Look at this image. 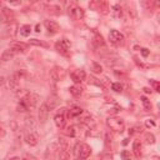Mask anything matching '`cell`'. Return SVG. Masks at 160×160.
Instances as JSON below:
<instances>
[{
	"mask_svg": "<svg viewBox=\"0 0 160 160\" xmlns=\"http://www.w3.org/2000/svg\"><path fill=\"white\" fill-rule=\"evenodd\" d=\"M0 6H2V2H1V1H0Z\"/></svg>",
	"mask_w": 160,
	"mask_h": 160,
	"instance_id": "f35d334b",
	"label": "cell"
},
{
	"mask_svg": "<svg viewBox=\"0 0 160 160\" xmlns=\"http://www.w3.org/2000/svg\"><path fill=\"white\" fill-rule=\"evenodd\" d=\"M24 140H25V142L28 144V145H30V146H35V145H38V135L36 134H34V132H29V134H26L25 135V138H24Z\"/></svg>",
	"mask_w": 160,
	"mask_h": 160,
	"instance_id": "9a60e30c",
	"label": "cell"
},
{
	"mask_svg": "<svg viewBox=\"0 0 160 160\" xmlns=\"http://www.w3.org/2000/svg\"><path fill=\"white\" fill-rule=\"evenodd\" d=\"M59 160H70V152L68 151V149H62V150H60Z\"/></svg>",
	"mask_w": 160,
	"mask_h": 160,
	"instance_id": "484cf974",
	"label": "cell"
},
{
	"mask_svg": "<svg viewBox=\"0 0 160 160\" xmlns=\"http://www.w3.org/2000/svg\"><path fill=\"white\" fill-rule=\"evenodd\" d=\"M91 154V148L86 144H82L80 146V151H79V155H78V159L79 160H86Z\"/></svg>",
	"mask_w": 160,
	"mask_h": 160,
	"instance_id": "30bf717a",
	"label": "cell"
},
{
	"mask_svg": "<svg viewBox=\"0 0 160 160\" xmlns=\"http://www.w3.org/2000/svg\"><path fill=\"white\" fill-rule=\"evenodd\" d=\"M85 78H86V74H85V71L81 70V69H76V70H74V71L71 72V79H72V81H74L75 84L82 82V81L85 80Z\"/></svg>",
	"mask_w": 160,
	"mask_h": 160,
	"instance_id": "52a82bcc",
	"label": "cell"
},
{
	"mask_svg": "<svg viewBox=\"0 0 160 160\" xmlns=\"http://www.w3.org/2000/svg\"><path fill=\"white\" fill-rule=\"evenodd\" d=\"M144 90H145V92H151V90H149V89H148V88H145V89H144Z\"/></svg>",
	"mask_w": 160,
	"mask_h": 160,
	"instance_id": "74e56055",
	"label": "cell"
},
{
	"mask_svg": "<svg viewBox=\"0 0 160 160\" xmlns=\"http://www.w3.org/2000/svg\"><path fill=\"white\" fill-rule=\"evenodd\" d=\"M16 109H18V111H19V112H24V111H28V108H26V105H25V104H24L21 100L19 101V104H18V108H16Z\"/></svg>",
	"mask_w": 160,
	"mask_h": 160,
	"instance_id": "f546056e",
	"label": "cell"
},
{
	"mask_svg": "<svg viewBox=\"0 0 160 160\" xmlns=\"http://www.w3.org/2000/svg\"><path fill=\"white\" fill-rule=\"evenodd\" d=\"M10 48L11 49H14L16 52H25V51H28V44H25V42H20V41H15V42H12L11 45H10Z\"/></svg>",
	"mask_w": 160,
	"mask_h": 160,
	"instance_id": "5bb4252c",
	"label": "cell"
},
{
	"mask_svg": "<svg viewBox=\"0 0 160 160\" xmlns=\"http://www.w3.org/2000/svg\"><path fill=\"white\" fill-rule=\"evenodd\" d=\"M70 46H71L70 41H69L68 39H65V38L61 39V40H59V41L55 44V49H56L60 54H62V55H68V54H69Z\"/></svg>",
	"mask_w": 160,
	"mask_h": 160,
	"instance_id": "277c9868",
	"label": "cell"
},
{
	"mask_svg": "<svg viewBox=\"0 0 160 160\" xmlns=\"http://www.w3.org/2000/svg\"><path fill=\"white\" fill-rule=\"evenodd\" d=\"M65 75H66L65 70H64L62 68H60V66H54V68L50 70V78H51L54 81H60V80H62V79L65 78Z\"/></svg>",
	"mask_w": 160,
	"mask_h": 160,
	"instance_id": "5b68a950",
	"label": "cell"
},
{
	"mask_svg": "<svg viewBox=\"0 0 160 160\" xmlns=\"http://www.w3.org/2000/svg\"><path fill=\"white\" fill-rule=\"evenodd\" d=\"M39 95H36V94H34V92H31V91H28L26 92V95L24 96V98H21L20 100L26 105V108H28V110H30V109H34L35 106H36V104L39 102Z\"/></svg>",
	"mask_w": 160,
	"mask_h": 160,
	"instance_id": "7a4b0ae2",
	"label": "cell"
},
{
	"mask_svg": "<svg viewBox=\"0 0 160 160\" xmlns=\"http://www.w3.org/2000/svg\"><path fill=\"white\" fill-rule=\"evenodd\" d=\"M10 160H21V159H20L19 156H12V158H11Z\"/></svg>",
	"mask_w": 160,
	"mask_h": 160,
	"instance_id": "d590c367",
	"label": "cell"
},
{
	"mask_svg": "<svg viewBox=\"0 0 160 160\" xmlns=\"http://www.w3.org/2000/svg\"><path fill=\"white\" fill-rule=\"evenodd\" d=\"M49 109H48V106L45 105V102H42L41 105H40V108H39V111H38V118H39V121L41 122V124H44L46 120H48V116H49Z\"/></svg>",
	"mask_w": 160,
	"mask_h": 160,
	"instance_id": "ba28073f",
	"label": "cell"
},
{
	"mask_svg": "<svg viewBox=\"0 0 160 160\" xmlns=\"http://www.w3.org/2000/svg\"><path fill=\"white\" fill-rule=\"evenodd\" d=\"M109 39H110L111 44H114L115 46H120V45H122V44H124V40H125L124 35H122L120 31L114 30V29L110 30V32H109Z\"/></svg>",
	"mask_w": 160,
	"mask_h": 160,
	"instance_id": "3957f363",
	"label": "cell"
},
{
	"mask_svg": "<svg viewBox=\"0 0 160 160\" xmlns=\"http://www.w3.org/2000/svg\"><path fill=\"white\" fill-rule=\"evenodd\" d=\"M126 160H131V159H130V158H129V159H126Z\"/></svg>",
	"mask_w": 160,
	"mask_h": 160,
	"instance_id": "ab89813d",
	"label": "cell"
},
{
	"mask_svg": "<svg viewBox=\"0 0 160 160\" xmlns=\"http://www.w3.org/2000/svg\"><path fill=\"white\" fill-rule=\"evenodd\" d=\"M59 150H60V145H59V141H54V142H51V144L48 146V150H46V155H54V154H56Z\"/></svg>",
	"mask_w": 160,
	"mask_h": 160,
	"instance_id": "ac0fdd59",
	"label": "cell"
},
{
	"mask_svg": "<svg viewBox=\"0 0 160 160\" xmlns=\"http://www.w3.org/2000/svg\"><path fill=\"white\" fill-rule=\"evenodd\" d=\"M145 126H146V128H154V126H155V122H154V120H151V119H148V120H145Z\"/></svg>",
	"mask_w": 160,
	"mask_h": 160,
	"instance_id": "d6a6232c",
	"label": "cell"
},
{
	"mask_svg": "<svg viewBox=\"0 0 160 160\" xmlns=\"http://www.w3.org/2000/svg\"><path fill=\"white\" fill-rule=\"evenodd\" d=\"M39 29H40V25H36V30H35V31H36V32H40Z\"/></svg>",
	"mask_w": 160,
	"mask_h": 160,
	"instance_id": "8d00e7d4",
	"label": "cell"
},
{
	"mask_svg": "<svg viewBox=\"0 0 160 160\" xmlns=\"http://www.w3.org/2000/svg\"><path fill=\"white\" fill-rule=\"evenodd\" d=\"M69 91H70V94H71L72 96H75V98H79V96H81V95H82V92H84V89H82V86H81L80 84H75V85L70 86Z\"/></svg>",
	"mask_w": 160,
	"mask_h": 160,
	"instance_id": "2e32d148",
	"label": "cell"
},
{
	"mask_svg": "<svg viewBox=\"0 0 160 160\" xmlns=\"http://www.w3.org/2000/svg\"><path fill=\"white\" fill-rule=\"evenodd\" d=\"M66 135L70 136V138H74L76 135V131H75V126H69L66 129Z\"/></svg>",
	"mask_w": 160,
	"mask_h": 160,
	"instance_id": "83f0119b",
	"label": "cell"
},
{
	"mask_svg": "<svg viewBox=\"0 0 160 160\" xmlns=\"http://www.w3.org/2000/svg\"><path fill=\"white\" fill-rule=\"evenodd\" d=\"M12 20H14V12L10 9L2 8L0 10V21L4 24H8V22H11Z\"/></svg>",
	"mask_w": 160,
	"mask_h": 160,
	"instance_id": "8992f818",
	"label": "cell"
},
{
	"mask_svg": "<svg viewBox=\"0 0 160 160\" xmlns=\"http://www.w3.org/2000/svg\"><path fill=\"white\" fill-rule=\"evenodd\" d=\"M111 89H112L114 91H116V92H120V91L122 90V86H121L120 82H112V84H111Z\"/></svg>",
	"mask_w": 160,
	"mask_h": 160,
	"instance_id": "f1b7e54d",
	"label": "cell"
},
{
	"mask_svg": "<svg viewBox=\"0 0 160 160\" xmlns=\"http://www.w3.org/2000/svg\"><path fill=\"white\" fill-rule=\"evenodd\" d=\"M106 125H108L111 130L118 131V132H121V131L124 130V126H125L124 120H122L121 118H118V116H110V118H108Z\"/></svg>",
	"mask_w": 160,
	"mask_h": 160,
	"instance_id": "6da1fadb",
	"label": "cell"
},
{
	"mask_svg": "<svg viewBox=\"0 0 160 160\" xmlns=\"http://www.w3.org/2000/svg\"><path fill=\"white\" fill-rule=\"evenodd\" d=\"M141 100H142V104H144V106H145V109H150L151 108V104H150V101L145 98V96H142L141 98Z\"/></svg>",
	"mask_w": 160,
	"mask_h": 160,
	"instance_id": "1f68e13d",
	"label": "cell"
},
{
	"mask_svg": "<svg viewBox=\"0 0 160 160\" xmlns=\"http://www.w3.org/2000/svg\"><path fill=\"white\" fill-rule=\"evenodd\" d=\"M18 52L14 50V49H11V48H9V49H6L2 54H1V60L2 61H8V60H10V59H12L15 55H16Z\"/></svg>",
	"mask_w": 160,
	"mask_h": 160,
	"instance_id": "e0dca14e",
	"label": "cell"
},
{
	"mask_svg": "<svg viewBox=\"0 0 160 160\" xmlns=\"http://www.w3.org/2000/svg\"><path fill=\"white\" fill-rule=\"evenodd\" d=\"M145 139H146V142L148 144H154L155 142V136L152 134H146L145 135Z\"/></svg>",
	"mask_w": 160,
	"mask_h": 160,
	"instance_id": "4dcf8cb0",
	"label": "cell"
},
{
	"mask_svg": "<svg viewBox=\"0 0 160 160\" xmlns=\"http://www.w3.org/2000/svg\"><path fill=\"white\" fill-rule=\"evenodd\" d=\"M8 82H9V88H10V90H11V91L16 92V91L20 89V82H19V79H18V76H16L15 74H14V75H11V76L9 78Z\"/></svg>",
	"mask_w": 160,
	"mask_h": 160,
	"instance_id": "4fadbf2b",
	"label": "cell"
},
{
	"mask_svg": "<svg viewBox=\"0 0 160 160\" xmlns=\"http://www.w3.org/2000/svg\"><path fill=\"white\" fill-rule=\"evenodd\" d=\"M29 44L30 45H35V46H42V48H49V45L41 40H38V39H30L29 40Z\"/></svg>",
	"mask_w": 160,
	"mask_h": 160,
	"instance_id": "d4e9b609",
	"label": "cell"
},
{
	"mask_svg": "<svg viewBox=\"0 0 160 160\" xmlns=\"http://www.w3.org/2000/svg\"><path fill=\"white\" fill-rule=\"evenodd\" d=\"M149 54H150V51H149L148 49H141V55H142L144 58H146V56H149Z\"/></svg>",
	"mask_w": 160,
	"mask_h": 160,
	"instance_id": "836d02e7",
	"label": "cell"
},
{
	"mask_svg": "<svg viewBox=\"0 0 160 160\" xmlns=\"http://www.w3.org/2000/svg\"><path fill=\"white\" fill-rule=\"evenodd\" d=\"M30 32H31V26L30 25H22L21 28H20V35L21 36H29L30 35Z\"/></svg>",
	"mask_w": 160,
	"mask_h": 160,
	"instance_id": "cb8c5ba5",
	"label": "cell"
},
{
	"mask_svg": "<svg viewBox=\"0 0 160 160\" xmlns=\"http://www.w3.org/2000/svg\"><path fill=\"white\" fill-rule=\"evenodd\" d=\"M69 14H70V16H71L72 19H75V20H80V19L84 18V10H82L80 6H72V8L70 9Z\"/></svg>",
	"mask_w": 160,
	"mask_h": 160,
	"instance_id": "7c38bea8",
	"label": "cell"
},
{
	"mask_svg": "<svg viewBox=\"0 0 160 160\" xmlns=\"http://www.w3.org/2000/svg\"><path fill=\"white\" fill-rule=\"evenodd\" d=\"M91 70H92V72H95V74H101L102 68H101L100 64H98V62H92V64H91Z\"/></svg>",
	"mask_w": 160,
	"mask_h": 160,
	"instance_id": "4316f807",
	"label": "cell"
},
{
	"mask_svg": "<svg viewBox=\"0 0 160 160\" xmlns=\"http://www.w3.org/2000/svg\"><path fill=\"white\" fill-rule=\"evenodd\" d=\"M132 151L135 154L136 158H140L141 156V144L139 140H135L134 144H132Z\"/></svg>",
	"mask_w": 160,
	"mask_h": 160,
	"instance_id": "44dd1931",
	"label": "cell"
},
{
	"mask_svg": "<svg viewBox=\"0 0 160 160\" xmlns=\"http://www.w3.org/2000/svg\"><path fill=\"white\" fill-rule=\"evenodd\" d=\"M54 121H55V125H56L58 128H62V126L65 125V116H64V114L60 112V114L55 115Z\"/></svg>",
	"mask_w": 160,
	"mask_h": 160,
	"instance_id": "ffe728a7",
	"label": "cell"
},
{
	"mask_svg": "<svg viewBox=\"0 0 160 160\" xmlns=\"http://www.w3.org/2000/svg\"><path fill=\"white\" fill-rule=\"evenodd\" d=\"M90 6H96L95 8V10H98V11H100L101 14H108L109 11H110V9H109V5H108V2L106 1H96V2H92V4H90Z\"/></svg>",
	"mask_w": 160,
	"mask_h": 160,
	"instance_id": "8fae6325",
	"label": "cell"
},
{
	"mask_svg": "<svg viewBox=\"0 0 160 160\" xmlns=\"http://www.w3.org/2000/svg\"><path fill=\"white\" fill-rule=\"evenodd\" d=\"M44 25H45L46 30L49 31V34H56L59 31V29H60L59 24L56 21H54V20H45Z\"/></svg>",
	"mask_w": 160,
	"mask_h": 160,
	"instance_id": "9c48e42d",
	"label": "cell"
},
{
	"mask_svg": "<svg viewBox=\"0 0 160 160\" xmlns=\"http://www.w3.org/2000/svg\"><path fill=\"white\" fill-rule=\"evenodd\" d=\"M5 134H6V131L0 126V138H2V136H5Z\"/></svg>",
	"mask_w": 160,
	"mask_h": 160,
	"instance_id": "e575fe53",
	"label": "cell"
},
{
	"mask_svg": "<svg viewBox=\"0 0 160 160\" xmlns=\"http://www.w3.org/2000/svg\"><path fill=\"white\" fill-rule=\"evenodd\" d=\"M82 114V109L80 106H74L69 110V116L70 118H75V116H80Z\"/></svg>",
	"mask_w": 160,
	"mask_h": 160,
	"instance_id": "7402d4cb",
	"label": "cell"
},
{
	"mask_svg": "<svg viewBox=\"0 0 160 160\" xmlns=\"http://www.w3.org/2000/svg\"><path fill=\"white\" fill-rule=\"evenodd\" d=\"M110 12H111L112 18H120V16L122 15V9H121V6H120L119 4H115V5L111 6Z\"/></svg>",
	"mask_w": 160,
	"mask_h": 160,
	"instance_id": "d6986e66",
	"label": "cell"
},
{
	"mask_svg": "<svg viewBox=\"0 0 160 160\" xmlns=\"http://www.w3.org/2000/svg\"><path fill=\"white\" fill-rule=\"evenodd\" d=\"M44 102H45V105L48 106V109H49L50 111L56 106V99H55V98H48Z\"/></svg>",
	"mask_w": 160,
	"mask_h": 160,
	"instance_id": "603a6c76",
	"label": "cell"
}]
</instances>
